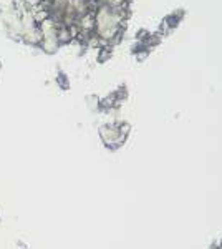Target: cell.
<instances>
[{"mask_svg": "<svg viewBox=\"0 0 222 249\" xmlns=\"http://www.w3.org/2000/svg\"><path fill=\"white\" fill-rule=\"evenodd\" d=\"M58 29H60V25L53 18H43L42 22L38 23V32H40L38 47H42V50H45L47 53H53L60 45Z\"/></svg>", "mask_w": 222, "mask_h": 249, "instance_id": "2", "label": "cell"}, {"mask_svg": "<svg viewBox=\"0 0 222 249\" xmlns=\"http://www.w3.org/2000/svg\"><path fill=\"white\" fill-rule=\"evenodd\" d=\"M130 135V126L126 123H108L100 128V138L110 150H118L126 142Z\"/></svg>", "mask_w": 222, "mask_h": 249, "instance_id": "1", "label": "cell"}, {"mask_svg": "<svg viewBox=\"0 0 222 249\" xmlns=\"http://www.w3.org/2000/svg\"><path fill=\"white\" fill-rule=\"evenodd\" d=\"M212 249H222V239L221 241H217L216 244H214V248Z\"/></svg>", "mask_w": 222, "mask_h": 249, "instance_id": "3", "label": "cell"}]
</instances>
